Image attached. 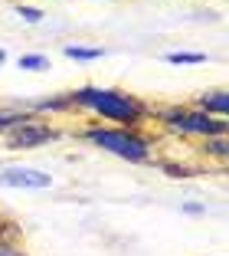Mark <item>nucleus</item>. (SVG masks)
<instances>
[{"instance_id": "15", "label": "nucleus", "mask_w": 229, "mask_h": 256, "mask_svg": "<svg viewBox=\"0 0 229 256\" xmlns=\"http://www.w3.org/2000/svg\"><path fill=\"white\" fill-rule=\"evenodd\" d=\"M180 210H184L187 217H200V214H207V204H184Z\"/></svg>"}, {"instance_id": "9", "label": "nucleus", "mask_w": 229, "mask_h": 256, "mask_svg": "<svg viewBox=\"0 0 229 256\" xmlns=\"http://www.w3.org/2000/svg\"><path fill=\"white\" fill-rule=\"evenodd\" d=\"M16 66H20L23 72H46L52 62H49V56H46V53H23L20 60H16Z\"/></svg>"}, {"instance_id": "4", "label": "nucleus", "mask_w": 229, "mask_h": 256, "mask_svg": "<svg viewBox=\"0 0 229 256\" xmlns=\"http://www.w3.org/2000/svg\"><path fill=\"white\" fill-rule=\"evenodd\" d=\"M62 138L59 125L49 118H36V115H23V122H16L10 132H3V144L13 151H30V148H39V144H49Z\"/></svg>"}, {"instance_id": "17", "label": "nucleus", "mask_w": 229, "mask_h": 256, "mask_svg": "<svg viewBox=\"0 0 229 256\" xmlns=\"http://www.w3.org/2000/svg\"><path fill=\"white\" fill-rule=\"evenodd\" d=\"M10 230V224H3V220H0V234H7Z\"/></svg>"}, {"instance_id": "2", "label": "nucleus", "mask_w": 229, "mask_h": 256, "mask_svg": "<svg viewBox=\"0 0 229 256\" xmlns=\"http://www.w3.org/2000/svg\"><path fill=\"white\" fill-rule=\"evenodd\" d=\"M82 142H89L92 148H102L108 154L121 161H131V164H144L154 154V138L144 135L141 128H118V125H85L79 132Z\"/></svg>"}, {"instance_id": "18", "label": "nucleus", "mask_w": 229, "mask_h": 256, "mask_svg": "<svg viewBox=\"0 0 229 256\" xmlns=\"http://www.w3.org/2000/svg\"><path fill=\"white\" fill-rule=\"evenodd\" d=\"M16 4H23V0H16Z\"/></svg>"}, {"instance_id": "7", "label": "nucleus", "mask_w": 229, "mask_h": 256, "mask_svg": "<svg viewBox=\"0 0 229 256\" xmlns=\"http://www.w3.org/2000/svg\"><path fill=\"white\" fill-rule=\"evenodd\" d=\"M62 56H69V60H75V62H95V60H102V56H105V50H102V46L66 43V46H62Z\"/></svg>"}, {"instance_id": "16", "label": "nucleus", "mask_w": 229, "mask_h": 256, "mask_svg": "<svg viewBox=\"0 0 229 256\" xmlns=\"http://www.w3.org/2000/svg\"><path fill=\"white\" fill-rule=\"evenodd\" d=\"M7 60H10V53H7V46H0V69L7 66Z\"/></svg>"}, {"instance_id": "13", "label": "nucleus", "mask_w": 229, "mask_h": 256, "mask_svg": "<svg viewBox=\"0 0 229 256\" xmlns=\"http://www.w3.org/2000/svg\"><path fill=\"white\" fill-rule=\"evenodd\" d=\"M16 16H20L23 23H39L46 14L39 7H33V4H16Z\"/></svg>"}, {"instance_id": "11", "label": "nucleus", "mask_w": 229, "mask_h": 256, "mask_svg": "<svg viewBox=\"0 0 229 256\" xmlns=\"http://www.w3.org/2000/svg\"><path fill=\"white\" fill-rule=\"evenodd\" d=\"M164 60H167L170 66H200V62H207V53H187V50H174V53H167Z\"/></svg>"}, {"instance_id": "3", "label": "nucleus", "mask_w": 229, "mask_h": 256, "mask_svg": "<svg viewBox=\"0 0 229 256\" xmlns=\"http://www.w3.org/2000/svg\"><path fill=\"white\" fill-rule=\"evenodd\" d=\"M151 122H157L164 132H170V135H177V138H200V142H203V138H220V135L229 132L226 118H210V115H203L193 106L154 108V112H151Z\"/></svg>"}, {"instance_id": "5", "label": "nucleus", "mask_w": 229, "mask_h": 256, "mask_svg": "<svg viewBox=\"0 0 229 256\" xmlns=\"http://www.w3.org/2000/svg\"><path fill=\"white\" fill-rule=\"evenodd\" d=\"M0 188L13 190H46L52 188V174L33 164H0Z\"/></svg>"}, {"instance_id": "12", "label": "nucleus", "mask_w": 229, "mask_h": 256, "mask_svg": "<svg viewBox=\"0 0 229 256\" xmlns=\"http://www.w3.org/2000/svg\"><path fill=\"white\" fill-rule=\"evenodd\" d=\"M0 256H30V253H26V246L16 240L13 230H7V234H0Z\"/></svg>"}, {"instance_id": "1", "label": "nucleus", "mask_w": 229, "mask_h": 256, "mask_svg": "<svg viewBox=\"0 0 229 256\" xmlns=\"http://www.w3.org/2000/svg\"><path fill=\"white\" fill-rule=\"evenodd\" d=\"M66 96L72 112H89L118 128H144L154 112V106H148L141 96L128 89H111V86H79Z\"/></svg>"}, {"instance_id": "10", "label": "nucleus", "mask_w": 229, "mask_h": 256, "mask_svg": "<svg viewBox=\"0 0 229 256\" xmlns=\"http://www.w3.org/2000/svg\"><path fill=\"white\" fill-rule=\"evenodd\" d=\"M33 112L59 115V112H72V106H69V96L62 92V96H52V98H43V102H36V106H33Z\"/></svg>"}, {"instance_id": "8", "label": "nucleus", "mask_w": 229, "mask_h": 256, "mask_svg": "<svg viewBox=\"0 0 229 256\" xmlns=\"http://www.w3.org/2000/svg\"><path fill=\"white\" fill-rule=\"evenodd\" d=\"M197 148L203 151V158H216L220 164L226 161V154H229V142H226V135H220V138H203Z\"/></svg>"}, {"instance_id": "14", "label": "nucleus", "mask_w": 229, "mask_h": 256, "mask_svg": "<svg viewBox=\"0 0 229 256\" xmlns=\"http://www.w3.org/2000/svg\"><path fill=\"white\" fill-rule=\"evenodd\" d=\"M23 115H26V112H3V108H0V135L10 132L16 122H23Z\"/></svg>"}, {"instance_id": "6", "label": "nucleus", "mask_w": 229, "mask_h": 256, "mask_svg": "<svg viewBox=\"0 0 229 256\" xmlns=\"http://www.w3.org/2000/svg\"><path fill=\"white\" fill-rule=\"evenodd\" d=\"M193 108H200V112L210 115V118H229V92L226 89L203 92V96H197Z\"/></svg>"}]
</instances>
